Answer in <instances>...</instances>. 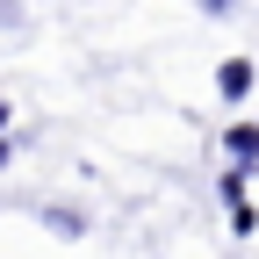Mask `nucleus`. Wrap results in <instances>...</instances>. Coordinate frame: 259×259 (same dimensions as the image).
<instances>
[{
    "instance_id": "nucleus-1",
    "label": "nucleus",
    "mask_w": 259,
    "mask_h": 259,
    "mask_svg": "<svg viewBox=\"0 0 259 259\" xmlns=\"http://www.w3.org/2000/svg\"><path fill=\"white\" fill-rule=\"evenodd\" d=\"M216 87H223V101H245V94H252V65H245V58H231V65L216 72Z\"/></svg>"
},
{
    "instance_id": "nucleus-2",
    "label": "nucleus",
    "mask_w": 259,
    "mask_h": 259,
    "mask_svg": "<svg viewBox=\"0 0 259 259\" xmlns=\"http://www.w3.org/2000/svg\"><path fill=\"white\" fill-rule=\"evenodd\" d=\"M223 151H231L238 166H259V130H252V122H238L231 137H223Z\"/></svg>"
},
{
    "instance_id": "nucleus-3",
    "label": "nucleus",
    "mask_w": 259,
    "mask_h": 259,
    "mask_svg": "<svg viewBox=\"0 0 259 259\" xmlns=\"http://www.w3.org/2000/svg\"><path fill=\"white\" fill-rule=\"evenodd\" d=\"M0 166H8V137H0Z\"/></svg>"
},
{
    "instance_id": "nucleus-4",
    "label": "nucleus",
    "mask_w": 259,
    "mask_h": 259,
    "mask_svg": "<svg viewBox=\"0 0 259 259\" xmlns=\"http://www.w3.org/2000/svg\"><path fill=\"white\" fill-rule=\"evenodd\" d=\"M0 130H8V101H0Z\"/></svg>"
}]
</instances>
